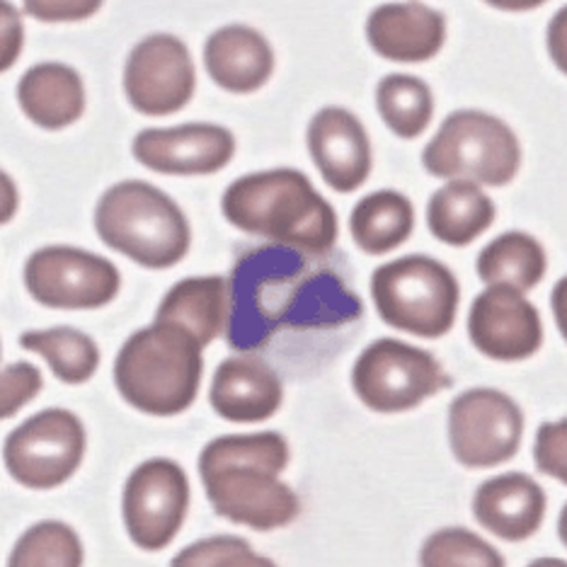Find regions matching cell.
<instances>
[{
    "instance_id": "cell-13",
    "label": "cell",
    "mask_w": 567,
    "mask_h": 567,
    "mask_svg": "<svg viewBox=\"0 0 567 567\" xmlns=\"http://www.w3.org/2000/svg\"><path fill=\"white\" fill-rule=\"evenodd\" d=\"M189 509V481L179 463L148 458L124 485V524L134 544L163 550L173 544Z\"/></svg>"
},
{
    "instance_id": "cell-7",
    "label": "cell",
    "mask_w": 567,
    "mask_h": 567,
    "mask_svg": "<svg viewBox=\"0 0 567 567\" xmlns=\"http://www.w3.org/2000/svg\"><path fill=\"white\" fill-rule=\"evenodd\" d=\"M422 165L446 183L468 179L481 187H505L522 167V144L514 128L495 114L458 110L424 146Z\"/></svg>"
},
{
    "instance_id": "cell-32",
    "label": "cell",
    "mask_w": 567,
    "mask_h": 567,
    "mask_svg": "<svg viewBox=\"0 0 567 567\" xmlns=\"http://www.w3.org/2000/svg\"><path fill=\"white\" fill-rule=\"evenodd\" d=\"M536 468L567 485V417L544 422L534 442Z\"/></svg>"
},
{
    "instance_id": "cell-9",
    "label": "cell",
    "mask_w": 567,
    "mask_h": 567,
    "mask_svg": "<svg viewBox=\"0 0 567 567\" xmlns=\"http://www.w3.org/2000/svg\"><path fill=\"white\" fill-rule=\"evenodd\" d=\"M85 427L69 410L49 408L12 430L3 446L12 481L30 489H51L69 483L85 456Z\"/></svg>"
},
{
    "instance_id": "cell-28",
    "label": "cell",
    "mask_w": 567,
    "mask_h": 567,
    "mask_svg": "<svg viewBox=\"0 0 567 567\" xmlns=\"http://www.w3.org/2000/svg\"><path fill=\"white\" fill-rule=\"evenodd\" d=\"M85 553L75 528L47 519L30 526L12 546L8 567H83Z\"/></svg>"
},
{
    "instance_id": "cell-40",
    "label": "cell",
    "mask_w": 567,
    "mask_h": 567,
    "mask_svg": "<svg viewBox=\"0 0 567 567\" xmlns=\"http://www.w3.org/2000/svg\"><path fill=\"white\" fill-rule=\"evenodd\" d=\"M558 534H560V540L567 546V505L563 507L560 512V519H558Z\"/></svg>"
},
{
    "instance_id": "cell-38",
    "label": "cell",
    "mask_w": 567,
    "mask_h": 567,
    "mask_svg": "<svg viewBox=\"0 0 567 567\" xmlns=\"http://www.w3.org/2000/svg\"><path fill=\"white\" fill-rule=\"evenodd\" d=\"M483 3H487L495 10H505V12H528V10L546 6L548 0H483Z\"/></svg>"
},
{
    "instance_id": "cell-18",
    "label": "cell",
    "mask_w": 567,
    "mask_h": 567,
    "mask_svg": "<svg viewBox=\"0 0 567 567\" xmlns=\"http://www.w3.org/2000/svg\"><path fill=\"white\" fill-rule=\"evenodd\" d=\"M209 403L218 417L255 424L275 417L284 403V385L277 371L262 359L240 354L218 364Z\"/></svg>"
},
{
    "instance_id": "cell-20",
    "label": "cell",
    "mask_w": 567,
    "mask_h": 567,
    "mask_svg": "<svg viewBox=\"0 0 567 567\" xmlns=\"http://www.w3.org/2000/svg\"><path fill=\"white\" fill-rule=\"evenodd\" d=\"M473 514L502 540H526L546 517V493L526 473H502L485 481L473 497Z\"/></svg>"
},
{
    "instance_id": "cell-34",
    "label": "cell",
    "mask_w": 567,
    "mask_h": 567,
    "mask_svg": "<svg viewBox=\"0 0 567 567\" xmlns=\"http://www.w3.org/2000/svg\"><path fill=\"white\" fill-rule=\"evenodd\" d=\"M24 49V22L10 0H0V73L16 66Z\"/></svg>"
},
{
    "instance_id": "cell-10",
    "label": "cell",
    "mask_w": 567,
    "mask_h": 567,
    "mask_svg": "<svg viewBox=\"0 0 567 567\" xmlns=\"http://www.w3.org/2000/svg\"><path fill=\"white\" fill-rule=\"evenodd\" d=\"M24 287L47 308L95 311L117 299L122 277L107 257L71 245H47L24 262Z\"/></svg>"
},
{
    "instance_id": "cell-27",
    "label": "cell",
    "mask_w": 567,
    "mask_h": 567,
    "mask_svg": "<svg viewBox=\"0 0 567 567\" xmlns=\"http://www.w3.org/2000/svg\"><path fill=\"white\" fill-rule=\"evenodd\" d=\"M377 110L398 138H417L434 117L432 87L417 75L391 73L377 85Z\"/></svg>"
},
{
    "instance_id": "cell-22",
    "label": "cell",
    "mask_w": 567,
    "mask_h": 567,
    "mask_svg": "<svg viewBox=\"0 0 567 567\" xmlns=\"http://www.w3.org/2000/svg\"><path fill=\"white\" fill-rule=\"evenodd\" d=\"M156 320L189 332L202 347L212 344L228 326V279L189 277L163 296Z\"/></svg>"
},
{
    "instance_id": "cell-41",
    "label": "cell",
    "mask_w": 567,
    "mask_h": 567,
    "mask_svg": "<svg viewBox=\"0 0 567 567\" xmlns=\"http://www.w3.org/2000/svg\"><path fill=\"white\" fill-rule=\"evenodd\" d=\"M0 357H3V350H0Z\"/></svg>"
},
{
    "instance_id": "cell-6",
    "label": "cell",
    "mask_w": 567,
    "mask_h": 567,
    "mask_svg": "<svg viewBox=\"0 0 567 567\" xmlns=\"http://www.w3.org/2000/svg\"><path fill=\"white\" fill-rule=\"evenodd\" d=\"M373 306L385 326L436 340L454 328L461 289L451 269L427 255H405L371 277Z\"/></svg>"
},
{
    "instance_id": "cell-5",
    "label": "cell",
    "mask_w": 567,
    "mask_h": 567,
    "mask_svg": "<svg viewBox=\"0 0 567 567\" xmlns=\"http://www.w3.org/2000/svg\"><path fill=\"white\" fill-rule=\"evenodd\" d=\"M95 230L107 248L148 269L175 267L192 245L185 212L144 179H124L100 197Z\"/></svg>"
},
{
    "instance_id": "cell-35",
    "label": "cell",
    "mask_w": 567,
    "mask_h": 567,
    "mask_svg": "<svg viewBox=\"0 0 567 567\" xmlns=\"http://www.w3.org/2000/svg\"><path fill=\"white\" fill-rule=\"evenodd\" d=\"M546 47L550 61L556 63V69L567 75V6H563L548 22Z\"/></svg>"
},
{
    "instance_id": "cell-29",
    "label": "cell",
    "mask_w": 567,
    "mask_h": 567,
    "mask_svg": "<svg viewBox=\"0 0 567 567\" xmlns=\"http://www.w3.org/2000/svg\"><path fill=\"white\" fill-rule=\"evenodd\" d=\"M420 567H505L499 550L463 526L440 528L422 544Z\"/></svg>"
},
{
    "instance_id": "cell-15",
    "label": "cell",
    "mask_w": 567,
    "mask_h": 567,
    "mask_svg": "<svg viewBox=\"0 0 567 567\" xmlns=\"http://www.w3.org/2000/svg\"><path fill=\"white\" fill-rule=\"evenodd\" d=\"M468 338L487 359L524 362L544 344V323L524 291L485 287L471 306Z\"/></svg>"
},
{
    "instance_id": "cell-16",
    "label": "cell",
    "mask_w": 567,
    "mask_h": 567,
    "mask_svg": "<svg viewBox=\"0 0 567 567\" xmlns=\"http://www.w3.org/2000/svg\"><path fill=\"white\" fill-rule=\"evenodd\" d=\"M308 151L326 185L340 195L362 187L373 165L371 141L357 114L344 107H323L313 114L306 132Z\"/></svg>"
},
{
    "instance_id": "cell-12",
    "label": "cell",
    "mask_w": 567,
    "mask_h": 567,
    "mask_svg": "<svg viewBox=\"0 0 567 567\" xmlns=\"http://www.w3.org/2000/svg\"><path fill=\"white\" fill-rule=\"evenodd\" d=\"M197 87V69L187 44L175 34L141 40L124 63V93L144 117H167L189 105Z\"/></svg>"
},
{
    "instance_id": "cell-4",
    "label": "cell",
    "mask_w": 567,
    "mask_h": 567,
    "mask_svg": "<svg viewBox=\"0 0 567 567\" xmlns=\"http://www.w3.org/2000/svg\"><path fill=\"white\" fill-rule=\"evenodd\" d=\"M204 347L189 332L163 320L136 330L114 362V385L138 412L171 417L185 412L199 393Z\"/></svg>"
},
{
    "instance_id": "cell-23",
    "label": "cell",
    "mask_w": 567,
    "mask_h": 567,
    "mask_svg": "<svg viewBox=\"0 0 567 567\" xmlns=\"http://www.w3.org/2000/svg\"><path fill=\"white\" fill-rule=\"evenodd\" d=\"M495 202L481 185L449 179L427 204V226L440 243L463 248L495 224Z\"/></svg>"
},
{
    "instance_id": "cell-11",
    "label": "cell",
    "mask_w": 567,
    "mask_h": 567,
    "mask_svg": "<svg viewBox=\"0 0 567 567\" xmlns=\"http://www.w3.org/2000/svg\"><path fill=\"white\" fill-rule=\"evenodd\" d=\"M524 412L507 393L471 389L449 408L451 454L466 468H495L517 456Z\"/></svg>"
},
{
    "instance_id": "cell-2",
    "label": "cell",
    "mask_w": 567,
    "mask_h": 567,
    "mask_svg": "<svg viewBox=\"0 0 567 567\" xmlns=\"http://www.w3.org/2000/svg\"><path fill=\"white\" fill-rule=\"evenodd\" d=\"M289 458V442L277 432L228 434L206 444L199 475L214 512L257 532L296 522L301 499L279 478Z\"/></svg>"
},
{
    "instance_id": "cell-8",
    "label": "cell",
    "mask_w": 567,
    "mask_h": 567,
    "mask_svg": "<svg viewBox=\"0 0 567 567\" xmlns=\"http://www.w3.org/2000/svg\"><path fill=\"white\" fill-rule=\"evenodd\" d=\"M449 383L446 371L427 350L393 338L371 342L352 369L357 398L381 415L417 408Z\"/></svg>"
},
{
    "instance_id": "cell-26",
    "label": "cell",
    "mask_w": 567,
    "mask_h": 567,
    "mask_svg": "<svg viewBox=\"0 0 567 567\" xmlns=\"http://www.w3.org/2000/svg\"><path fill=\"white\" fill-rule=\"evenodd\" d=\"M20 344L28 352L40 354L54 377L71 385L90 381L100 367L97 342L75 328L28 330L20 338Z\"/></svg>"
},
{
    "instance_id": "cell-14",
    "label": "cell",
    "mask_w": 567,
    "mask_h": 567,
    "mask_svg": "<svg viewBox=\"0 0 567 567\" xmlns=\"http://www.w3.org/2000/svg\"><path fill=\"white\" fill-rule=\"evenodd\" d=\"M134 158L161 175H214L234 161L236 136L230 128L192 122L167 128H144L132 141Z\"/></svg>"
},
{
    "instance_id": "cell-30",
    "label": "cell",
    "mask_w": 567,
    "mask_h": 567,
    "mask_svg": "<svg viewBox=\"0 0 567 567\" xmlns=\"http://www.w3.org/2000/svg\"><path fill=\"white\" fill-rule=\"evenodd\" d=\"M171 567H277L240 536H212L183 548Z\"/></svg>"
},
{
    "instance_id": "cell-1",
    "label": "cell",
    "mask_w": 567,
    "mask_h": 567,
    "mask_svg": "<svg viewBox=\"0 0 567 567\" xmlns=\"http://www.w3.org/2000/svg\"><path fill=\"white\" fill-rule=\"evenodd\" d=\"M359 316L362 301L338 275L313 269L306 252L287 245L243 255L228 279L226 338L243 354L260 350L284 328H340Z\"/></svg>"
},
{
    "instance_id": "cell-17",
    "label": "cell",
    "mask_w": 567,
    "mask_h": 567,
    "mask_svg": "<svg viewBox=\"0 0 567 567\" xmlns=\"http://www.w3.org/2000/svg\"><path fill=\"white\" fill-rule=\"evenodd\" d=\"M367 42L385 61L424 63L446 44V18L420 0H395L371 10Z\"/></svg>"
},
{
    "instance_id": "cell-24",
    "label": "cell",
    "mask_w": 567,
    "mask_h": 567,
    "mask_svg": "<svg viewBox=\"0 0 567 567\" xmlns=\"http://www.w3.org/2000/svg\"><path fill=\"white\" fill-rule=\"evenodd\" d=\"M415 228V206L395 189L371 192L350 216L352 240L367 255H389L401 248Z\"/></svg>"
},
{
    "instance_id": "cell-21",
    "label": "cell",
    "mask_w": 567,
    "mask_h": 567,
    "mask_svg": "<svg viewBox=\"0 0 567 567\" xmlns=\"http://www.w3.org/2000/svg\"><path fill=\"white\" fill-rule=\"evenodd\" d=\"M18 105L24 117L47 132L73 126L87 105L81 73L66 63H37L18 83Z\"/></svg>"
},
{
    "instance_id": "cell-3",
    "label": "cell",
    "mask_w": 567,
    "mask_h": 567,
    "mask_svg": "<svg viewBox=\"0 0 567 567\" xmlns=\"http://www.w3.org/2000/svg\"><path fill=\"white\" fill-rule=\"evenodd\" d=\"M221 212L243 234L326 255L338 243V214L301 171L277 167L238 177L224 192Z\"/></svg>"
},
{
    "instance_id": "cell-33",
    "label": "cell",
    "mask_w": 567,
    "mask_h": 567,
    "mask_svg": "<svg viewBox=\"0 0 567 567\" xmlns=\"http://www.w3.org/2000/svg\"><path fill=\"white\" fill-rule=\"evenodd\" d=\"M22 6L30 18L47 24H59L93 18L105 6V0H22Z\"/></svg>"
},
{
    "instance_id": "cell-19",
    "label": "cell",
    "mask_w": 567,
    "mask_h": 567,
    "mask_svg": "<svg viewBox=\"0 0 567 567\" xmlns=\"http://www.w3.org/2000/svg\"><path fill=\"white\" fill-rule=\"evenodd\" d=\"M275 66L272 44L262 32L248 24L218 28L204 44V69L226 93H257L272 79Z\"/></svg>"
},
{
    "instance_id": "cell-25",
    "label": "cell",
    "mask_w": 567,
    "mask_h": 567,
    "mask_svg": "<svg viewBox=\"0 0 567 567\" xmlns=\"http://www.w3.org/2000/svg\"><path fill=\"white\" fill-rule=\"evenodd\" d=\"M475 269L485 287H509L526 293L546 277L548 257L534 236L509 230L485 245Z\"/></svg>"
},
{
    "instance_id": "cell-39",
    "label": "cell",
    "mask_w": 567,
    "mask_h": 567,
    "mask_svg": "<svg viewBox=\"0 0 567 567\" xmlns=\"http://www.w3.org/2000/svg\"><path fill=\"white\" fill-rule=\"evenodd\" d=\"M528 567H567V560H560V558H536Z\"/></svg>"
},
{
    "instance_id": "cell-37",
    "label": "cell",
    "mask_w": 567,
    "mask_h": 567,
    "mask_svg": "<svg viewBox=\"0 0 567 567\" xmlns=\"http://www.w3.org/2000/svg\"><path fill=\"white\" fill-rule=\"evenodd\" d=\"M550 306H553V318H556V326L567 342V277H563L550 293Z\"/></svg>"
},
{
    "instance_id": "cell-31",
    "label": "cell",
    "mask_w": 567,
    "mask_h": 567,
    "mask_svg": "<svg viewBox=\"0 0 567 567\" xmlns=\"http://www.w3.org/2000/svg\"><path fill=\"white\" fill-rule=\"evenodd\" d=\"M42 389V371L30 362H16L0 369V420L18 415L24 405H30L40 395Z\"/></svg>"
},
{
    "instance_id": "cell-36",
    "label": "cell",
    "mask_w": 567,
    "mask_h": 567,
    "mask_svg": "<svg viewBox=\"0 0 567 567\" xmlns=\"http://www.w3.org/2000/svg\"><path fill=\"white\" fill-rule=\"evenodd\" d=\"M20 209V192L16 179L6 171H0V226L10 224Z\"/></svg>"
}]
</instances>
